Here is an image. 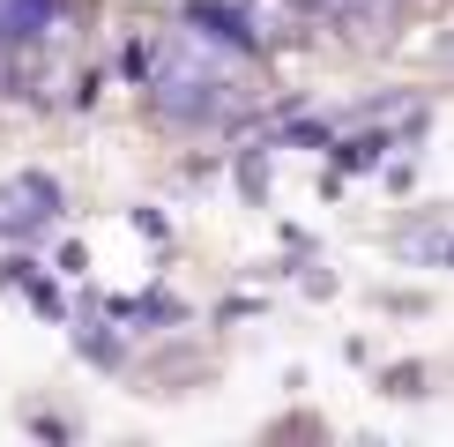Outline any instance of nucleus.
<instances>
[{"mask_svg":"<svg viewBox=\"0 0 454 447\" xmlns=\"http://www.w3.org/2000/svg\"><path fill=\"white\" fill-rule=\"evenodd\" d=\"M246 23H254V37H261V45L291 37V30H283V0H254V8H246Z\"/></svg>","mask_w":454,"mask_h":447,"instance_id":"1","label":"nucleus"},{"mask_svg":"<svg viewBox=\"0 0 454 447\" xmlns=\"http://www.w3.org/2000/svg\"><path fill=\"white\" fill-rule=\"evenodd\" d=\"M306 8H313V15H343V23H350V15H372L380 0H306Z\"/></svg>","mask_w":454,"mask_h":447,"instance_id":"2","label":"nucleus"}]
</instances>
